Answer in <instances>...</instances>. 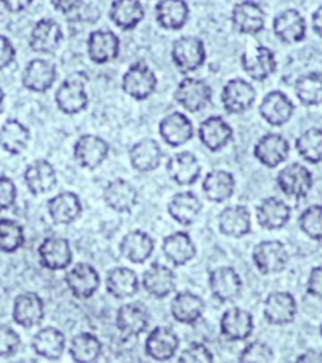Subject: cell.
<instances>
[{"mask_svg": "<svg viewBox=\"0 0 322 363\" xmlns=\"http://www.w3.org/2000/svg\"><path fill=\"white\" fill-rule=\"evenodd\" d=\"M88 82V76L85 72H74L64 79L62 85L58 87L54 101L57 108L66 115H74L81 113L87 108L88 95L86 92V85Z\"/></svg>", "mask_w": 322, "mask_h": 363, "instance_id": "1", "label": "cell"}, {"mask_svg": "<svg viewBox=\"0 0 322 363\" xmlns=\"http://www.w3.org/2000/svg\"><path fill=\"white\" fill-rule=\"evenodd\" d=\"M158 86L156 74L142 61L132 63L122 77V90L137 101H144L153 95Z\"/></svg>", "mask_w": 322, "mask_h": 363, "instance_id": "2", "label": "cell"}, {"mask_svg": "<svg viewBox=\"0 0 322 363\" xmlns=\"http://www.w3.org/2000/svg\"><path fill=\"white\" fill-rule=\"evenodd\" d=\"M171 58L181 74L194 72L203 66L207 52L203 40L197 37H181L173 45Z\"/></svg>", "mask_w": 322, "mask_h": 363, "instance_id": "3", "label": "cell"}, {"mask_svg": "<svg viewBox=\"0 0 322 363\" xmlns=\"http://www.w3.org/2000/svg\"><path fill=\"white\" fill-rule=\"evenodd\" d=\"M252 260L257 270L263 275L280 274L289 264V252L282 242L277 240L262 241L257 244L252 252Z\"/></svg>", "mask_w": 322, "mask_h": 363, "instance_id": "4", "label": "cell"}, {"mask_svg": "<svg viewBox=\"0 0 322 363\" xmlns=\"http://www.w3.org/2000/svg\"><path fill=\"white\" fill-rule=\"evenodd\" d=\"M277 186L287 197L305 199L314 187V177L305 165L292 163L278 172Z\"/></svg>", "mask_w": 322, "mask_h": 363, "instance_id": "5", "label": "cell"}, {"mask_svg": "<svg viewBox=\"0 0 322 363\" xmlns=\"http://www.w3.org/2000/svg\"><path fill=\"white\" fill-rule=\"evenodd\" d=\"M174 96L184 110L189 113H199L212 101L213 91L203 79L187 77L178 85Z\"/></svg>", "mask_w": 322, "mask_h": 363, "instance_id": "6", "label": "cell"}, {"mask_svg": "<svg viewBox=\"0 0 322 363\" xmlns=\"http://www.w3.org/2000/svg\"><path fill=\"white\" fill-rule=\"evenodd\" d=\"M257 92L252 84L242 79H231L222 91V105L228 113H243L253 106Z\"/></svg>", "mask_w": 322, "mask_h": 363, "instance_id": "7", "label": "cell"}, {"mask_svg": "<svg viewBox=\"0 0 322 363\" xmlns=\"http://www.w3.org/2000/svg\"><path fill=\"white\" fill-rule=\"evenodd\" d=\"M110 152L106 140L101 136L86 134L79 136L74 144V157L76 162L86 169H96L106 160Z\"/></svg>", "mask_w": 322, "mask_h": 363, "instance_id": "8", "label": "cell"}, {"mask_svg": "<svg viewBox=\"0 0 322 363\" xmlns=\"http://www.w3.org/2000/svg\"><path fill=\"white\" fill-rule=\"evenodd\" d=\"M241 65L251 79L260 82L275 74L277 68L275 53L266 45H257L244 52L241 57Z\"/></svg>", "mask_w": 322, "mask_h": 363, "instance_id": "9", "label": "cell"}, {"mask_svg": "<svg viewBox=\"0 0 322 363\" xmlns=\"http://www.w3.org/2000/svg\"><path fill=\"white\" fill-rule=\"evenodd\" d=\"M209 288L215 299L222 303L234 301L243 290V281L231 267H217L209 274Z\"/></svg>", "mask_w": 322, "mask_h": 363, "instance_id": "10", "label": "cell"}, {"mask_svg": "<svg viewBox=\"0 0 322 363\" xmlns=\"http://www.w3.org/2000/svg\"><path fill=\"white\" fill-rule=\"evenodd\" d=\"M64 281L76 298L88 299L100 288L101 279L92 265L87 262H79L68 270Z\"/></svg>", "mask_w": 322, "mask_h": 363, "instance_id": "11", "label": "cell"}, {"mask_svg": "<svg viewBox=\"0 0 322 363\" xmlns=\"http://www.w3.org/2000/svg\"><path fill=\"white\" fill-rule=\"evenodd\" d=\"M253 154L260 164L267 168H276L289 158V144L281 134L270 133L255 143Z\"/></svg>", "mask_w": 322, "mask_h": 363, "instance_id": "12", "label": "cell"}, {"mask_svg": "<svg viewBox=\"0 0 322 363\" xmlns=\"http://www.w3.org/2000/svg\"><path fill=\"white\" fill-rule=\"evenodd\" d=\"M263 314L267 322L273 325L292 323L297 314V303L287 291H275L263 303Z\"/></svg>", "mask_w": 322, "mask_h": 363, "instance_id": "13", "label": "cell"}, {"mask_svg": "<svg viewBox=\"0 0 322 363\" xmlns=\"http://www.w3.org/2000/svg\"><path fill=\"white\" fill-rule=\"evenodd\" d=\"M253 315L242 308H229L221 318V333L226 340L243 342L253 333Z\"/></svg>", "mask_w": 322, "mask_h": 363, "instance_id": "14", "label": "cell"}, {"mask_svg": "<svg viewBox=\"0 0 322 363\" xmlns=\"http://www.w3.org/2000/svg\"><path fill=\"white\" fill-rule=\"evenodd\" d=\"M266 14L260 4L252 0H243L233 6L232 23L237 32L248 35L260 33L265 28Z\"/></svg>", "mask_w": 322, "mask_h": 363, "instance_id": "15", "label": "cell"}, {"mask_svg": "<svg viewBox=\"0 0 322 363\" xmlns=\"http://www.w3.org/2000/svg\"><path fill=\"white\" fill-rule=\"evenodd\" d=\"M150 324V314L146 306L140 303H129L120 306L116 314V328L126 338L140 335Z\"/></svg>", "mask_w": 322, "mask_h": 363, "instance_id": "16", "label": "cell"}, {"mask_svg": "<svg viewBox=\"0 0 322 363\" xmlns=\"http://www.w3.org/2000/svg\"><path fill=\"white\" fill-rule=\"evenodd\" d=\"M13 319L23 328H33L45 319V303L40 295L27 291L18 295L13 306Z\"/></svg>", "mask_w": 322, "mask_h": 363, "instance_id": "17", "label": "cell"}, {"mask_svg": "<svg viewBox=\"0 0 322 363\" xmlns=\"http://www.w3.org/2000/svg\"><path fill=\"white\" fill-rule=\"evenodd\" d=\"M40 265L48 270H64L71 265L74 255L66 238H47L38 247Z\"/></svg>", "mask_w": 322, "mask_h": 363, "instance_id": "18", "label": "cell"}, {"mask_svg": "<svg viewBox=\"0 0 322 363\" xmlns=\"http://www.w3.org/2000/svg\"><path fill=\"white\" fill-rule=\"evenodd\" d=\"M305 18L296 9H286L273 19V32L278 40L286 45H296L305 40Z\"/></svg>", "mask_w": 322, "mask_h": 363, "instance_id": "19", "label": "cell"}, {"mask_svg": "<svg viewBox=\"0 0 322 363\" xmlns=\"http://www.w3.org/2000/svg\"><path fill=\"white\" fill-rule=\"evenodd\" d=\"M294 105L286 94L275 90L268 92L260 102V113L262 119L272 126H282L292 118Z\"/></svg>", "mask_w": 322, "mask_h": 363, "instance_id": "20", "label": "cell"}, {"mask_svg": "<svg viewBox=\"0 0 322 363\" xmlns=\"http://www.w3.org/2000/svg\"><path fill=\"white\" fill-rule=\"evenodd\" d=\"M142 286L147 294L164 299L176 290V275L169 267L154 262L142 275Z\"/></svg>", "mask_w": 322, "mask_h": 363, "instance_id": "21", "label": "cell"}, {"mask_svg": "<svg viewBox=\"0 0 322 363\" xmlns=\"http://www.w3.org/2000/svg\"><path fill=\"white\" fill-rule=\"evenodd\" d=\"M159 133L168 145L181 147L194 136L192 121L183 113H171L160 121Z\"/></svg>", "mask_w": 322, "mask_h": 363, "instance_id": "22", "label": "cell"}, {"mask_svg": "<svg viewBox=\"0 0 322 363\" xmlns=\"http://www.w3.org/2000/svg\"><path fill=\"white\" fill-rule=\"evenodd\" d=\"M87 52L91 61L97 65L113 62L119 57V37L111 30L92 32L87 40Z\"/></svg>", "mask_w": 322, "mask_h": 363, "instance_id": "23", "label": "cell"}, {"mask_svg": "<svg viewBox=\"0 0 322 363\" xmlns=\"http://www.w3.org/2000/svg\"><path fill=\"white\" fill-rule=\"evenodd\" d=\"M179 348V337L166 327L153 329L145 340V352L155 361H169Z\"/></svg>", "mask_w": 322, "mask_h": 363, "instance_id": "24", "label": "cell"}, {"mask_svg": "<svg viewBox=\"0 0 322 363\" xmlns=\"http://www.w3.org/2000/svg\"><path fill=\"white\" fill-rule=\"evenodd\" d=\"M166 170L170 179L179 186H192L198 181L202 165L198 158L190 152L176 153L169 159Z\"/></svg>", "mask_w": 322, "mask_h": 363, "instance_id": "25", "label": "cell"}, {"mask_svg": "<svg viewBox=\"0 0 322 363\" xmlns=\"http://www.w3.org/2000/svg\"><path fill=\"white\" fill-rule=\"evenodd\" d=\"M56 79V65L38 58L32 60L27 65L23 74L22 82L27 90L42 94L51 89Z\"/></svg>", "mask_w": 322, "mask_h": 363, "instance_id": "26", "label": "cell"}, {"mask_svg": "<svg viewBox=\"0 0 322 363\" xmlns=\"http://www.w3.org/2000/svg\"><path fill=\"white\" fill-rule=\"evenodd\" d=\"M63 32L61 26L51 18H43L35 23L30 33L29 45L37 53H51L61 45Z\"/></svg>", "mask_w": 322, "mask_h": 363, "instance_id": "27", "label": "cell"}, {"mask_svg": "<svg viewBox=\"0 0 322 363\" xmlns=\"http://www.w3.org/2000/svg\"><path fill=\"white\" fill-rule=\"evenodd\" d=\"M257 221L265 230H280L287 225L291 218L289 204L277 197H267L262 199L255 210Z\"/></svg>", "mask_w": 322, "mask_h": 363, "instance_id": "28", "label": "cell"}, {"mask_svg": "<svg viewBox=\"0 0 322 363\" xmlns=\"http://www.w3.org/2000/svg\"><path fill=\"white\" fill-rule=\"evenodd\" d=\"M24 181L29 192L34 196L51 192L57 184L56 169L48 160L37 159L27 167Z\"/></svg>", "mask_w": 322, "mask_h": 363, "instance_id": "29", "label": "cell"}, {"mask_svg": "<svg viewBox=\"0 0 322 363\" xmlns=\"http://www.w3.org/2000/svg\"><path fill=\"white\" fill-rule=\"evenodd\" d=\"M137 189L130 182L122 178H116L110 182L103 192V199L106 204L111 210L119 213L134 210V207L137 204Z\"/></svg>", "mask_w": 322, "mask_h": 363, "instance_id": "30", "label": "cell"}, {"mask_svg": "<svg viewBox=\"0 0 322 363\" xmlns=\"http://www.w3.org/2000/svg\"><path fill=\"white\" fill-rule=\"evenodd\" d=\"M198 135L204 147L218 152L231 142L233 129L221 116H210L199 125Z\"/></svg>", "mask_w": 322, "mask_h": 363, "instance_id": "31", "label": "cell"}, {"mask_svg": "<svg viewBox=\"0 0 322 363\" xmlns=\"http://www.w3.org/2000/svg\"><path fill=\"white\" fill-rule=\"evenodd\" d=\"M205 311L204 301L192 291H181L173 298L170 312L176 322L181 324H195L203 317Z\"/></svg>", "mask_w": 322, "mask_h": 363, "instance_id": "32", "label": "cell"}, {"mask_svg": "<svg viewBox=\"0 0 322 363\" xmlns=\"http://www.w3.org/2000/svg\"><path fill=\"white\" fill-rule=\"evenodd\" d=\"M219 231L228 238H241L252 230L251 212L244 206H231L222 211L218 217Z\"/></svg>", "mask_w": 322, "mask_h": 363, "instance_id": "33", "label": "cell"}, {"mask_svg": "<svg viewBox=\"0 0 322 363\" xmlns=\"http://www.w3.org/2000/svg\"><path fill=\"white\" fill-rule=\"evenodd\" d=\"M47 210L56 225H69L79 218L82 203L76 193L62 192L48 201Z\"/></svg>", "mask_w": 322, "mask_h": 363, "instance_id": "34", "label": "cell"}, {"mask_svg": "<svg viewBox=\"0 0 322 363\" xmlns=\"http://www.w3.org/2000/svg\"><path fill=\"white\" fill-rule=\"evenodd\" d=\"M163 252L173 265L183 267L195 257L197 246L189 233L178 231L164 238Z\"/></svg>", "mask_w": 322, "mask_h": 363, "instance_id": "35", "label": "cell"}, {"mask_svg": "<svg viewBox=\"0 0 322 363\" xmlns=\"http://www.w3.org/2000/svg\"><path fill=\"white\" fill-rule=\"evenodd\" d=\"M131 167L140 173H147L159 168L163 152L154 139H142L132 145L129 153Z\"/></svg>", "mask_w": 322, "mask_h": 363, "instance_id": "36", "label": "cell"}, {"mask_svg": "<svg viewBox=\"0 0 322 363\" xmlns=\"http://www.w3.org/2000/svg\"><path fill=\"white\" fill-rule=\"evenodd\" d=\"M156 22L166 30H179L188 22L189 6L185 0H159L155 6Z\"/></svg>", "mask_w": 322, "mask_h": 363, "instance_id": "37", "label": "cell"}, {"mask_svg": "<svg viewBox=\"0 0 322 363\" xmlns=\"http://www.w3.org/2000/svg\"><path fill=\"white\" fill-rule=\"evenodd\" d=\"M154 240L149 233L142 230H135L127 233L121 244L120 251L125 259L132 264H142L153 255Z\"/></svg>", "mask_w": 322, "mask_h": 363, "instance_id": "38", "label": "cell"}, {"mask_svg": "<svg viewBox=\"0 0 322 363\" xmlns=\"http://www.w3.org/2000/svg\"><path fill=\"white\" fill-rule=\"evenodd\" d=\"M106 290L116 299H127L139 291V278L129 267H113L106 275Z\"/></svg>", "mask_w": 322, "mask_h": 363, "instance_id": "39", "label": "cell"}, {"mask_svg": "<svg viewBox=\"0 0 322 363\" xmlns=\"http://www.w3.org/2000/svg\"><path fill=\"white\" fill-rule=\"evenodd\" d=\"M202 187L207 199L214 203H222L232 197L236 181L232 173L226 170H213L205 176Z\"/></svg>", "mask_w": 322, "mask_h": 363, "instance_id": "40", "label": "cell"}, {"mask_svg": "<svg viewBox=\"0 0 322 363\" xmlns=\"http://www.w3.org/2000/svg\"><path fill=\"white\" fill-rule=\"evenodd\" d=\"M202 202L197 194L192 192L176 193L170 199L168 204V212L173 220L183 226H189L198 218L199 213L202 211Z\"/></svg>", "mask_w": 322, "mask_h": 363, "instance_id": "41", "label": "cell"}, {"mask_svg": "<svg viewBox=\"0 0 322 363\" xmlns=\"http://www.w3.org/2000/svg\"><path fill=\"white\" fill-rule=\"evenodd\" d=\"M32 348L40 357L58 359L62 357L66 348V337L59 329L47 327L33 335Z\"/></svg>", "mask_w": 322, "mask_h": 363, "instance_id": "42", "label": "cell"}, {"mask_svg": "<svg viewBox=\"0 0 322 363\" xmlns=\"http://www.w3.org/2000/svg\"><path fill=\"white\" fill-rule=\"evenodd\" d=\"M145 17L144 6L139 0H115L110 9V18L117 28L131 30Z\"/></svg>", "mask_w": 322, "mask_h": 363, "instance_id": "43", "label": "cell"}, {"mask_svg": "<svg viewBox=\"0 0 322 363\" xmlns=\"http://www.w3.org/2000/svg\"><path fill=\"white\" fill-rule=\"evenodd\" d=\"M30 134L25 125L17 119H8L0 126V147L11 155H18L25 150Z\"/></svg>", "mask_w": 322, "mask_h": 363, "instance_id": "44", "label": "cell"}, {"mask_svg": "<svg viewBox=\"0 0 322 363\" xmlns=\"http://www.w3.org/2000/svg\"><path fill=\"white\" fill-rule=\"evenodd\" d=\"M68 352L76 362H95L101 356V340L88 332L79 333L71 340Z\"/></svg>", "mask_w": 322, "mask_h": 363, "instance_id": "45", "label": "cell"}, {"mask_svg": "<svg viewBox=\"0 0 322 363\" xmlns=\"http://www.w3.org/2000/svg\"><path fill=\"white\" fill-rule=\"evenodd\" d=\"M296 96L305 106H317L322 104V74L310 72L302 74L294 84Z\"/></svg>", "mask_w": 322, "mask_h": 363, "instance_id": "46", "label": "cell"}, {"mask_svg": "<svg viewBox=\"0 0 322 363\" xmlns=\"http://www.w3.org/2000/svg\"><path fill=\"white\" fill-rule=\"evenodd\" d=\"M294 147L301 158L318 164L322 162V130L318 128H310L304 131L294 143Z\"/></svg>", "mask_w": 322, "mask_h": 363, "instance_id": "47", "label": "cell"}, {"mask_svg": "<svg viewBox=\"0 0 322 363\" xmlns=\"http://www.w3.org/2000/svg\"><path fill=\"white\" fill-rule=\"evenodd\" d=\"M25 242L24 230L19 222L11 218L0 220V251L13 254L22 249Z\"/></svg>", "mask_w": 322, "mask_h": 363, "instance_id": "48", "label": "cell"}, {"mask_svg": "<svg viewBox=\"0 0 322 363\" xmlns=\"http://www.w3.org/2000/svg\"><path fill=\"white\" fill-rule=\"evenodd\" d=\"M299 226L301 231L305 233L307 238L321 241L322 240V206L314 204L307 207L300 217H299Z\"/></svg>", "mask_w": 322, "mask_h": 363, "instance_id": "49", "label": "cell"}, {"mask_svg": "<svg viewBox=\"0 0 322 363\" xmlns=\"http://www.w3.org/2000/svg\"><path fill=\"white\" fill-rule=\"evenodd\" d=\"M273 356L271 347L265 342L255 340L244 347L238 359L241 362L268 363L273 361Z\"/></svg>", "mask_w": 322, "mask_h": 363, "instance_id": "50", "label": "cell"}, {"mask_svg": "<svg viewBox=\"0 0 322 363\" xmlns=\"http://www.w3.org/2000/svg\"><path fill=\"white\" fill-rule=\"evenodd\" d=\"M21 337L14 329L0 324V357H13L21 348Z\"/></svg>", "mask_w": 322, "mask_h": 363, "instance_id": "51", "label": "cell"}, {"mask_svg": "<svg viewBox=\"0 0 322 363\" xmlns=\"http://www.w3.org/2000/svg\"><path fill=\"white\" fill-rule=\"evenodd\" d=\"M213 354L209 348L204 346L203 343L192 342L189 346L181 352L180 357L178 358L179 362L185 363H209L213 362Z\"/></svg>", "mask_w": 322, "mask_h": 363, "instance_id": "52", "label": "cell"}, {"mask_svg": "<svg viewBox=\"0 0 322 363\" xmlns=\"http://www.w3.org/2000/svg\"><path fill=\"white\" fill-rule=\"evenodd\" d=\"M17 201V187L9 177L0 176V212L11 208Z\"/></svg>", "mask_w": 322, "mask_h": 363, "instance_id": "53", "label": "cell"}, {"mask_svg": "<svg viewBox=\"0 0 322 363\" xmlns=\"http://www.w3.org/2000/svg\"><path fill=\"white\" fill-rule=\"evenodd\" d=\"M16 56L17 51L9 38H6V35H0V71L11 66Z\"/></svg>", "mask_w": 322, "mask_h": 363, "instance_id": "54", "label": "cell"}, {"mask_svg": "<svg viewBox=\"0 0 322 363\" xmlns=\"http://www.w3.org/2000/svg\"><path fill=\"white\" fill-rule=\"evenodd\" d=\"M306 290L309 294L322 299V267H316L312 269L307 284H306Z\"/></svg>", "mask_w": 322, "mask_h": 363, "instance_id": "55", "label": "cell"}, {"mask_svg": "<svg viewBox=\"0 0 322 363\" xmlns=\"http://www.w3.org/2000/svg\"><path fill=\"white\" fill-rule=\"evenodd\" d=\"M51 1L52 6H54L56 11L66 14L79 9L84 0H51Z\"/></svg>", "mask_w": 322, "mask_h": 363, "instance_id": "56", "label": "cell"}, {"mask_svg": "<svg viewBox=\"0 0 322 363\" xmlns=\"http://www.w3.org/2000/svg\"><path fill=\"white\" fill-rule=\"evenodd\" d=\"M6 11L11 13H21L25 11L33 3V0H1Z\"/></svg>", "mask_w": 322, "mask_h": 363, "instance_id": "57", "label": "cell"}, {"mask_svg": "<svg viewBox=\"0 0 322 363\" xmlns=\"http://www.w3.org/2000/svg\"><path fill=\"white\" fill-rule=\"evenodd\" d=\"M297 362L322 363V352L307 350L296 358Z\"/></svg>", "mask_w": 322, "mask_h": 363, "instance_id": "58", "label": "cell"}, {"mask_svg": "<svg viewBox=\"0 0 322 363\" xmlns=\"http://www.w3.org/2000/svg\"><path fill=\"white\" fill-rule=\"evenodd\" d=\"M312 29L318 37L322 38V6H318L312 14Z\"/></svg>", "mask_w": 322, "mask_h": 363, "instance_id": "59", "label": "cell"}, {"mask_svg": "<svg viewBox=\"0 0 322 363\" xmlns=\"http://www.w3.org/2000/svg\"><path fill=\"white\" fill-rule=\"evenodd\" d=\"M4 100H6V94L0 87V113H3V108H4Z\"/></svg>", "mask_w": 322, "mask_h": 363, "instance_id": "60", "label": "cell"}, {"mask_svg": "<svg viewBox=\"0 0 322 363\" xmlns=\"http://www.w3.org/2000/svg\"><path fill=\"white\" fill-rule=\"evenodd\" d=\"M320 335H321L322 337V323L321 325H320Z\"/></svg>", "mask_w": 322, "mask_h": 363, "instance_id": "61", "label": "cell"}]
</instances>
